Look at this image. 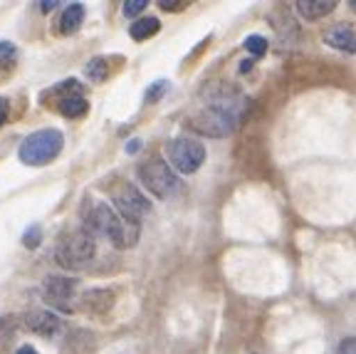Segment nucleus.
Listing matches in <instances>:
<instances>
[{"label": "nucleus", "mask_w": 356, "mask_h": 354, "mask_svg": "<svg viewBox=\"0 0 356 354\" xmlns=\"http://www.w3.org/2000/svg\"><path fill=\"white\" fill-rule=\"evenodd\" d=\"M82 223L84 231L92 236H104L114 248L127 250L136 245L139 240V223L129 221L117 208H111L104 201H87L82 208Z\"/></svg>", "instance_id": "f257e3e1"}, {"label": "nucleus", "mask_w": 356, "mask_h": 354, "mask_svg": "<svg viewBox=\"0 0 356 354\" xmlns=\"http://www.w3.org/2000/svg\"><path fill=\"white\" fill-rule=\"evenodd\" d=\"M62 146H65V137L60 129H38L22 139L17 156L25 167H47L60 156Z\"/></svg>", "instance_id": "f03ea898"}, {"label": "nucleus", "mask_w": 356, "mask_h": 354, "mask_svg": "<svg viewBox=\"0 0 356 354\" xmlns=\"http://www.w3.org/2000/svg\"><path fill=\"white\" fill-rule=\"evenodd\" d=\"M95 253H97L95 236L82 228V231H72L62 236V240L57 243L55 250V261L65 270H82V268H87L89 263L95 261Z\"/></svg>", "instance_id": "7ed1b4c3"}, {"label": "nucleus", "mask_w": 356, "mask_h": 354, "mask_svg": "<svg viewBox=\"0 0 356 354\" xmlns=\"http://www.w3.org/2000/svg\"><path fill=\"white\" fill-rule=\"evenodd\" d=\"M139 178L146 186V191L154 194L156 199H171V196L184 191V183H181L178 174L163 159H149L146 164H141Z\"/></svg>", "instance_id": "20e7f679"}, {"label": "nucleus", "mask_w": 356, "mask_h": 354, "mask_svg": "<svg viewBox=\"0 0 356 354\" xmlns=\"http://www.w3.org/2000/svg\"><path fill=\"white\" fill-rule=\"evenodd\" d=\"M166 154H168V161H171V167L176 169L178 174H186V176H188V174H195L203 167V161H206V146L193 137H178V139H171L166 144Z\"/></svg>", "instance_id": "39448f33"}, {"label": "nucleus", "mask_w": 356, "mask_h": 354, "mask_svg": "<svg viewBox=\"0 0 356 354\" xmlns=\"http://www.w3.org/2000/svg\"><path fill=\"white\" fill-rule=\"evenodd\" d=\"M238 114L233 111L222 109V107H216V105H208L203 111H198L195 116H191L188 127L198 134H206V137H228L235 127H238Z\"/></svg>", "instance_id": "423d86ee"}, {"label": "nucleus", "mask_w": 356, "mask_h": 354, "mask_svg": "<svg viewBox=\"0 0 356 354\" xmlns=\"http://www.w3.org/2000/svg\"><path fill=\"white\" fill-rule=\"evenodd\" d=\"M111 201L117 206V213H122L124 218H129V221H134V223H139L146 213H151V201L129 181H122L114 188Z\"/></svg>", "instance_id": "0eeeda50"}, {"label": "nucleus", "mask_w": 356, "mask_h": 354, "mask_svg": "<svg viewBox=\"0 0 356 354\" xmlns=\"http://www.w3.org/2000/svg\"><path fill=\"white\" fill-rule=\"evenodd\" d=\"M77 288H79V282L74 280V277H67V275H50V277H44V282H42L44 300L62 312H72V302H74V298H77Z\"/></svg>", "instance_id": "6e6552de"}, {"label": "nucleus", "mask_w": 356, "mask_h": 354, "mask_svg": "<svg viewBox=\"0 0 356 354\" xmlns=\"http://www.w3.org/2000/svg\"><path fill=\"white\" fill-rule=\"evenodd\" d=\"M25 325L30 332L40 334V337H52L62 330V320L50 310H30L25 315Z\"/></svg>", "instance_id": "1a4fd4ad"}, {"label": "nucleus", "mask_w": 356, "mask_h": 354, "mask_svg": "<svg viewBox=\"0 0 356 354\" xmlns=\"http://www.w3.org/2000/svg\"><path fill=\"white\" fill-rule=\"evenodd\" d=\"M324 43H327L332 50L356 55V33L349 25H334V28L324 30Z\"/></svg>", "instance_id": "9d476101"}, {"label": "nucleus", "mask_w": 356, "mask_h": 354, "mask_svg": "<svg viewBox=\"0 0 356 354\" xmlns=\"http://www.w3.org/2000/svg\"><path fill=\"white\" fill-rule=\"evenodd\" d=\"M82 22H84V6L82 3H72V6H67L65 13L60 15L57 30H60L62 35H74L82 28Z\"/></svg>", "instance_id": "9b49d317"}, {"label": "nucleus", "mask_w": 356, "mask_h": 354, "mask_svg": "<svg viewBox=\"0 0 356 354\" xmlns=\"http://www.w3.org/2000/svg\"><path fill=\"white\" fill-rule=\"evenodd\" d=\"M297 10L307 17V20H319V17L329 15L332 10H337V3L334 0H300L297 3Z\"/></svg>", "instance_id": "f8f14e48"}, {"label": "nucleus", "mask_w": 356, "mask_h": 354, "mask_svg": "<svg viewBox=\"0 0 356 354\" xmlns=\"http://www.w3.org/2000/svg\"><path fill=\"white\" fill-rule=\"evenodd\" d=\"M161 30V20L159 17H139V20L134 22L131 28H129V35H131V40H136V43H144V40L154 38L156 33Z\"/></svg>", "instance_id": "ddd939ff"}, {"label": "nucleus", "mask_w": 356, "mask_h": 354, "mask_svg": "<svg viewBox=\"0 0 356 354\" xmlns=\"http://www.w3.org/2000/svg\"><path fill=\"white\" fill-rule=\"evenodd\" d=\"M57 111L67 119H82L89 111V102L84 97H65V100H57Z\"/></svg>", "instance_id": "4468645a"}, {"label": "nucleus", "mask_w": 356, "mask_h": 354, "mask_svg": "<svg viewBox=\"0 0 356 354\" xmlns=\"http://www.w3.org/2000/svg\"><path fill=\"white\" fill-rule=\"evenodd\" d=\"M82 302H84V307L92 312H106V310H111V305H114V293H111V290H89Z\"/></svg>", "instance_id": "2eb2a0df"}, {"label": "nucleus", "mask_w": 356, "mask_h": 354, "mask_svg": "<svg viewBox=\"0 0 356 354\" xmlns=\"http://www.w3.org/2000/svg\"><path fill=\"white\" fill-rule=\"evenodd\" d=\"M84 75H87L89 82H106L109 79V62L104 57H95V60H89L87 67H84Z\"/></svg>", "instance_id": "dca6fc26"}, {"label": "nucleus", "mask_w": 356, "mask_h": 354, "mask_svg": "<svg viewBox=\"0 0 356 354\" xmlns=\"http://www.w3.org/2000/svg\"><path fill=\"white\" fill-rule=\"evenodd\" d=\"M52 94H57L60 100H65V97H82L84 87L77 79H65V82H60L57 87H52Z\"/></svg>", "instance_id": "f3484780"}, {"label": "nucleus", "mask_w": 356, "mask_h": 354, "mask_svg": "<svg viewBox=\"0 0 356 354\" xmlns=\"http://www.w3.org/2000/svg\"><path fill=\"white\" fill-rule=\"evenodd\" d=\"M17 62V47L8 40L0 43V70H10Z\"/></svg>", "instance_id": "a211bd4d"}, {"label": "nucleus", "mask_w": 356, "mask_h": 354, "mask_svg": "<svg viewBox=\"0 0 356 354\" xmlns=\"http://www.w3.org/2000/svg\"><path fill=\"white\" fill-rule=\"evenodd\" d=\"M15 330H17V320H15V317H13V315H3V317H0V349L10 342L13 334H15Z\"/></svg>", "instance_id": "6ab92c4d"}, {"label": "nucleus", "mask_w": 356, "mask_h": 354, "mask_svg": "<svg viewBox=\"0 0 356 354\" xmlns=\"http://www.w3.org/2000/svg\"><path fill=\"white\" fill-rule=\"evenodd\" d=\"M245 50L250 52L252 57H262L267 52V40L262 35H250L245 40Z\"/></svg>", "instance_id": "aec40b11"}, {"label": "nucleus", "mask_w": 356, "mask_h": 354, "mask_svg": "<svg viewBox=\"0 0 356 354\" xmlns=\"http://www.w3.org/2000/svg\"><path fill=\"white\" fill-rule=\"evenodd\" d=\"M171 89V84H168V79H159V82H154L149 89H146V105H154V102H159L163 97V94Z\"/></svg>", "instance_id": "412c9836"}, {"label": "nucleus", "mask_w": 356, "mask_h": 354, "mask_svg": "<svg viewBox=\"0 0 356 354\" xmlns=\"http://www.w3.org/2000/svg\"><path fill=\"white\" fill-rule=\"evenodd\" d=\"M40 243H42V228L40 226H33L25 231V236H22V245L30 250H38Z\"/></svg>", "instance_id": "4be33fe9"}, {"label": "nucleus", "mask_w": 356, "mask_h": 354, "mask_svg": "<svg viewBox=\"0 0 356 354\" xmlns=\"http://www.w3.org/2000/svg\"><path fill=\"white\" fill-rule=\"evenodd\" d=\"M146 8H149V0H129V3H124V15L127 17H136L139 13H144Z\"/></svg>", "instance_id": "5701e85b"}, {"label": "nucleus", "mask_w": 356, "mask_h": 354, "mask_svg": "<svg viewBox=\"0 0 356 354\" xmlns=\"http://www.w3.org/2000/svg\"><path fill=\"white\" fill-rule=\"evenodd\" d=\"M334 354H356V337H346L339 342V347H337V352Z\"/></svg>", "instance_id": "b1692460"}, {"label": "nucleus", "mask_w": 356, "mask_h": 354, "mask_svg": "<svg viewBox=\"0 0 356 354\" xmlns=\"http://www.w3.org/2000/svg\"><path fill=\"white\" fill-rule=\"evenodd\" d=\"M8 116H10V100L0 97V127L8 122Z\"/></svg>", "instance_id": "393cba45"}, {"label": "nucleus", "mask_w": 356, "mask_h": 354, "mask_svg": "<svg viewBox=\"0 0 356 354\" xmlns=\"http://www.w3.org/2000/svg\"><path fill=\"white\" fill-rule=\"evenodd\" d=\"M188 6V3H184V0H181V3H173V0H161V3H159V8H161V10H184V8Z\"/></svg>", "instance_id": "a878e982"}, {"label": "nucleus", "mask_w": 356, "mask_h": 354, "mask_svg": "<svg viewBox=\"0 0 356 354\" xmlns=\"http://www.w3.org/2000/svg\"><path fill=\"white\" fill-rule=\"evenodd\" d=\"M139 149H141V139H131L127 144V154H136Z\"/></svg>", "instance_id": "bb28decb"}, {"label": "nucleus", "mask_w": 356, "mask_h": 354, "mask_svg": "<svg viewBox=\"0 0 356 354\" xmlns=\"http://www.w3.org/2000/svg\"><path fill=\"white\" fill-rule=\"evenodd\" d=\"M38 8H40L42 13H52L55 8H60V3H57V0H50V3H40Z\"/></svg>", "instance_id": "cd10ccee"}, {"label": "nucleus", "mask_w": 356, "mask_h": 354, "mask_svg": "<svg viewBox=\"0 0 356 354\" xmlns=\"http://www.w3.org/2000/svg\"><path fill=\"white\" fill-rule=\"evenodd\" d=\"M15 354H38V352H35L33 347H28V344H25V347H20V349H17Z\"/></svg>", "instance_id": "c85d7f7f"}, {"label": "nucleus", "mask_w": 356, "mask_h": 354, "mask_svg": "<svg viewBox=\"0 0 356 354\" xmlns=\"http://www.w3.org/2000/svg\"><path fill=\"white\" fill-rule=\"evenodd\" d=\"M351 8H354V10H356V3H351Z\"/></svg>", "instance_id": "c756f323"}]
</instances>
